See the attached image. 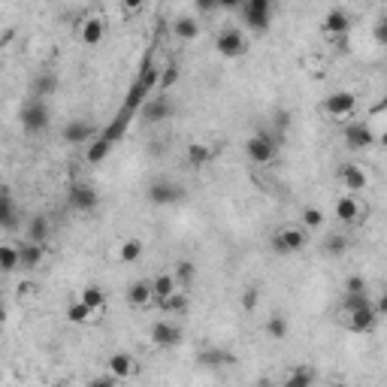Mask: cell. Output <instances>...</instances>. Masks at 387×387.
Here are the masks:
<instances>
[{"mask_svg": "<svg viewBox=\"0 0 387 387\" xmlns=\"http://www.w3.org/2000/svg\"><path fill=\"white\" fill-rule=\"evenodd\" d=\"M246 155L251 157L255 163L260 167H266V163L275 161V155H279V139L272 137V133H255V137L246 139Z\"/></svg>", "mask_w": 387, "mask_h": 387, "instance_id": "cell-1", "label": "cell"}, {"mask_svg": "<svg viewBox=\"0 0 387 387\" xmlns=\"http://www.w3.org/2000/svg\"><path fill=\"white\" fill-rule=\"evenodd\" d=\"M52 121V109L46 106V100H34L30 97L25 106H21V128L28 133H43Z\"/></svg>", "mask_w": 387, "mask_h": 387, "instance_id": "cell-2", "label": "cell"}, {"mask_svg": "<svg viewBox=\"0 0 387 387\" xmlns=\"http://www.w3.org/2000/svg\"><path fill=\"white\" fill-rule=\"evenodd\" d=\"M324 112H327L333 121H348L357 112V94L354 91H333L327 100H324Z\"/></svg>", "mask_w": 387, "mask_h": 387, "instance_id": "cell-3", "label": "cell"}, {"mask_svg": "<svg viewBox=\"0 0 387 387\" xmlns=\"http://www.w3.org/2000/svg\"><path fill=\"white\" fill-rule=\"evenodd\" d=\"M306 246H309V236H306V230L297 224L281 227V230L272 236V251H279V255H297V251H303Z\"/></svg>", "mask_w": 387, "mask_h": 387, "instance_id": "cell-4", "label": "cell"}, {"mask_svg": "<svg viewBox=\"0 0 387 387\" xmlns=\"http://www.w3.org/2000/svg\"><path fill=\"white\" fill-rule=\"evenodd\" d=\"M215 49L221 58H239V54H246V49H248V39L239 28H221L215 37Z\"/></svg>", "mask_w": 387, "mask_h": 387, "instance_id": "cell-5", "label": "cell"}, {"mask_svg": "<svg viewBox=\"0 0 387 387\" xmlns=\"http://www.w3.org/2000/svg\"><path fill=\"white\" fill-rule=\"evenodd\" d=\"M242 19H246V25L251 30H266L272 21V3L270 0H246L242 3Z\"/></svg>", "mask_w": 387, "mask_h": 387, "instance_id": "cell-6", "label": "cell"}, {"mask_svg": "<svg viewBox=\"0 0 387 387\" xmlns=\"http://www.w3.org/2000/svg\"><path fill=\"white\" fill-rule=\"evenodd\" d=\"M67 203H70V209H76V212H91V209H97L100 194L94 185H88V181H76V185H70Z\"/></svg>", "mask_w": 387, "mask_h": 387, "instance_id": "cell-7", "label": "cell"}, {"mask_svg": "<svg viewBox=\"0 0 387 387\" xmlns=\"http://www.w3.org/2000/svg\"><path fill=\"white\" fill-rule=\"evenodd\" d=\"M106 369H109V375H112L115 381H130V378L139 373V360L133 357V354H128V351H112L109 354V360H106Z\"/></svg>", "mask_w": 387, "mask_h": 387, "instance_id": "cell-8", "label": "cell"}, {"mask_svg": "<svg viewBox=\"0 0 387 387\" xmlns=\"http://www.w3.org/2000/svg\"><path fill=\"white\" fill-rule=\"evenodd\" d=\"M148 339H152L155 348H176L181 342V327L172 321H155L152 330H148Z\"/></svg>", "mask_w": 387, "mask_h": 387, "instance_id": "cell-9", "label": "cell"}, {"mask_svg": "<svg viewBox=\"0 0 387 387\" xmlns=\"http://www.w3.org/2000/svg\"><path fill=\"white\" fill-rule=\"evenodd\" d=\"M345 146L351 152H363V148H373L375 146V133L366 121H351L345 124Z\"/></svg>", "mask_w": 387, "mask_h": 387, "instance_id": "cell-10", "label": "cell"}, {"mask_svg": "<svg viewBox=\"0 0 387 387\" xmlns=\"http://www.w3.org/2000/svg\"><path fill=\"white\" fill-rule=\"evenodd\" d=\"M339 185H342V191L345 194H357L363 191V188L369 185V172L360 167V163H342L339 167Z\"/></svg>", "mask_w": 387, "mask_h": 387, "instance_id": "cell-11", "label": "cell"}, {"mask_svg": "<svg viewBox=\"0 0 387 387\" xmlns=\"http://www.w3.org/2000/svg\"><path fill=\"white\" fill-rule=\"evenodd\" d=\"M345 327L351 333H373L378 327V315L373 309V303L363 306V309H354V312H345Z\"/></svg>", "mask_w": 387, "mask_h": 387, "instance_id": "cell-12", "label": "cell"}, {"mask_svg": "<svg viewBox=\"0 0 387 387\" xmlns=\"http://www.w3.org/2000/svg\"><path fill=\"white\" fill-rule=\"evenodd\" d=\"M146 124H161V121H167V118L172 115V103L167 97H148L146 103L139 106V112H137Z\"/></svg>", "mask_w": 387, "mask_h": 387, "instance_id": "cell-13", "label": "cell"}, {"mask_svg": "<svg viewBox=\"0 0 387 387\" xmlns=\"http://www.w3.org/2000/svg\"><path fill=\"white\" fill-rule=\"evenodd\" d=\"M181 194H185V191H181L176 181H152V185H148V191H146V197L155 203V206H170V203H179Z\"/></svg>", "mask_w": 387, "mask_h": 387, "instance_id": "cell-14", "label": "cell"}, {"mask_svg": "<svg viewBox=\"0 0 387 387\" xmlns=\"http://www.w3.org/2000/svg\"><path fill=\"white\" fill-rule=\"evenodd\" d=\"M333 215L342 221V224H357L363 218V206H360L357 197L342 194V197H336V203H333Z\"/></svg>", "mask_w": 387, "mask_h": 387, "instance_id": "cell-15", "label": "cell"}, {"mask_svg": "<svg viewBox=\"0 0 387 387\" xmlns=\"http://www.w3.org/2000/svg\"><path fill=\"white\" fill-rule=\"evenodd\" d=\"M321 30L327 37H345L351 30V15H348V10H339V6H333V10L324 15Z\"/></svg>", "mask_w": 387, "mask_h": 387, "instance_id": "cell-16", "label": "cell"}, {"mask_svg": "<svg viewBox=\"0 0 387 387\" xmlns=\"http://www.w3.org/2000/svg\"><path fill=\"white\" fill-rule=\"evenodd\" d=\"M103 37H106V21L100 19V15L82 19V25H79V39H82L85 46H100Z\"/></svg>", "mask_w": 387, "mask_h": 387, "instance_id": "cell-17", "label": "cell"}, {"mask_svg": "<svg viewBox=\"0 0 387 387\" xmlns=\"http://www.w3.org/2000/svg\"><path fill=\"white\" fill-rule=\"evenodd\" d=\"M61 137H64L67 142H73V146H88V142H94V124L82 121V118H76V121H67L64 124Z\"/></svg>", "mask_w": 387, "mask_h": 387, "instance_id": "cell-18", "label": "cell"}, {"mask_svg": "<svg viewBox=\"0 0 387 387\" xmlns=\"http://www.w3.org/2000/svg\"><path fill=\"white\" fill-rule=\"evenodd\" d=\"M52 236V221L49 215H34L28 218V227H25V242H37V246H46Z\"/></svg>", "mask_w": 387, "mask_h": 387, "instance_id": "cell-19", "label": "cell"}, {"mask_svg": "<svg viewBox=\"0 0 387 387\" xmlns=\"http://www.w3.org/2000/svg\"><path fill=\"white\" fill-rule=\"evenodd\" d=\"M148 281H152V297L157 299V303H161V299H167V297H172L176 290H181L172 272H157L155 279H148Z\"/></svg>", "mask_w": 387, "mask_h": 387, "instance_id": "cell-20", "label": "cell"}, {"mask_svg": "<svg viewBox=\"0 0 387 387\" xmlns=\"http://www.w3.org/2000/svg\"><path fill=\"white\" fill-rule=\"evenodd\" d=\"M152 299L155 297H152V281L148 279H139V281H133L128 288V303L133 306V309H146Z\"/></svg>", "mask_w": 387, "mask_h": 387, "instance_id": "cell-21", "label": "cell"}, {"mask_svg": "<svg viewBox=\"0 0 387 387\" xmlns=\"http://www.w3.org/2000/svg\"><path fill=\"white\" fill-rule=\"evenodd\" d=\"M79 303H85L91 312H103L106 309V290L100 288V284H85L82 294H79Z\"/></svg>", "mask_w": 387, "mask_h": 387, "instance_id": "cell-22", "label": "cell"}, {"mask_svg": "<svg viewBox=\"0 0 387 387\" xmlns=\"http://www.w3.org/2000/svg\"><path fill=\"white\" fill-rule=\"evenodd\" d=\"M19 257L25 270H39V264L46 260V246H37V242H25L19 246Z\"/></svg>", "mask_w": 387, "mask_h": 387, "instance_id": "cell-23", "label": "cell"}, {"mask_svg": "<svg viewBox=\"0 0 387 387\" xmlns=\"http://www.w3.org/2000/svg\"><path fill=\"white\" fill-rule=\"evenodd\" d=\"M142 255H146V242L137 239V236H130V239H124L121 246H118V260H121V264H137Z\"/></svg>", "mask_w": 387, "mask_h": 387, "instance_id": "cell-24", "label": "cell"}, {"mask_svg": "<svg viewBox=\"0 0 387 387\" xmlns=\"http://www.w3.org/2000/svg\"><path fill=\"white\" fill-rule=\"evenodd\" d=\"M172 34H176L181 43H191V39L200 37V25H197V19H191V15H181V19L172 21Z\"/></svg>", "mask_w": 387, "mask_h": 387, "instance_id": "cell-25", "label": "cell"}, {"mask_svg": "<svg viewBox=\"0 0 387 387\" xmlns=\"http://www.w3.org/2000/svg\"><path fill=\"white\" fill-rule=\"evenodd\" d=\"M67 321L70 324H79V327H85V324H94V321H97L100 318V315L97 312H91L88 309V306H85V303H79V299H76V303H70L67 306Z\"/></svg>", "mask_w": 387, "mask_h": 387, "instance_id": "cell-26", "label": "cell"}, {"mask_svg": "<svg viewBox=\"0 0 387 387\" xmlns=\"http://www.w3.org/2000/svg\"><path fill=\"white\" fill-rule=\"evenodd\" d=\"M281 387H315V369L312 366H297L290 369Z\"/></svg>", "mask_w": 387, "mask_h": 387, "instance_id": "cell-27", "label": "cell"}, {"mask_svg": "<svg viewBox=\"0 0 387 387\" xmlns=\"http://www.w3.org/2000/svg\"><path fill=\"white\" fill-rule=\"evenodd\" d=\"M15 224H19V212H15L12 197H10V191H0V227L12 230Z\"/></svg>", "mask_w": 387, "mask_h": 387, "instance_id": "cell-28", "label": "cell"}, {"mask_svg": "<svg viewBox=\"0 0 387 387\" xmlns=\"http://www.w3.org/2000/svg\"><path fill=\"white\" fill-rule=\"evenodd\" d=\"M19 266H21L19 246H10V242H0V272H15Z\"/></svg>", "mask_w": 387, "mask_h": 387, "instance_id": "cell-29", "label": "cell"}, {"mask_svg": "<svg viewBox=\"0 0 387 387\" xmlns=\"http://www.w3.org/2000/svg\"><path fill=\"white\" fill-rule=\"evenodd\" d=\"M264 330H266V336H270V339L281 342V339L290 333V324H288V318H284V315H270V318H266V324H264Z\"/></svg>", "mask_w": 387, "mask_h": 387, "instance_id": "cell-30", "label": "cell"}, {"mask_svg": "<svg viewBox=\"0 0 387 387\" xmlns=\"http://www.w3.org/2000/svg\"><path fill=\"white\" fill-rule=\"evenodd\" d=\"M212 148L203 146V142H194V146H188V161L194 163V167H206V163L212 161Z\"/></svg>", "mask_w": 387, "mask_h": 387, "instance_id": "cell-31", "label": "cell"}, {"mask_svg": "<svg viewBox=\"0 0 387 387\" xmlns=\"http://www.w3.org/2000/svg\"><path fill=\"white\" fill-rule=\"evenodd\" d=\"M172 275H176L179 288H188V284H194V279H197V266L191 264V260H179L176 270H172Z\"/></svg>", "mask_w": 387, "mask_h": 387, "instance_id": "cell-32", "label": "cell"}, {"mask_svg": "<svg viewBox=\"0 0 387 387\" xmlns=\"http://www.w3.org/2000/svg\"><path fill=\"white\" fill-rule=\"evenodd\" d=\"M109 152H112V142H106L103 137H100V139H94L88 146V155L85 157H88V163H103Z\"/></svg>", "mask_w": 387, "mask_h": 387, "instance_id": "cell-33", "label": "cell"}, {"mask_svg": "<svg viewBox=\"0 0 387 387\" xmlns=\"http://www.w3.org/2000/svg\"><path fill=\"white\" fill-rule=\"evenodd\" d=\"M161 309H163V312H170V315H181V312L188 309V294H185V290H176L172 297L161 299Z\"/></svg>", "mask_w": 387, "mask_h": 387, "instance_id": "cell-34", "label": "cell"}, {"mask_svg": "<svg viewBox=\"0 0 387 387\" xmlns=\"http://www.w3.org/2000/svg\"><path fill=\"white\" fill-rule=\"evenodd\" d=\"M299 218H303V230H321V227H324V221H327V218H324V212H321L318 206H306V209H303V215H299Z\"/></svg>", "mask_w": 387, "mask_h": 387, "instance_id": "cell-35", "label": "cell"}, {"mask_svg": "<svg viewBox=\"0 0 387 387\" xmlns=\"http://www.w3.org/2000/svg\"><path fill=\"white\" fill-rule=\"evenodd\" d=\"M54 88H58V79L49 76V73H46V76H39V79H37V85H34V100L52 97Z\"/></svg>", "mask_w": 387, "mask_h": 387, "instance_id": "cell-36", "label": "cell"}, {"mask_svg": "<svg viewBox=\"0 0 387 387\" xmlns=\"http://www.w3.org/2000/svg\"><path fill=\"white\" fill-rule=\"evenodd\" d=\"M176 82H179V67H176V64L163 67L161 76H157V91H170Z\"/></svg>", "mask_w": 387, "mask_h": 387, "instance_id": "cell-37", "label": "cell"}, {"mask_svg": "<svg viewBox=\"0 0 387 387\" xmlns=\"http://www.w3.org/2000/svg\"><path fill=\"white\" fill-rule=\"evenodd\" d=\"M330 251V255H342L345 248H348V239H345V236H330L327 239V246H324Z\"/></svg>", "mask_w": 387, "mask_h": 387, "instance_id": "cell-38", "label": "cell"}, {"mask_svg": "<svg viewBox=\"0 0 387 387\" xmlns=\"http://www.w3.org/2000/svg\"><path fill=\"white\" fill-rule=\"evenodd\" d=\"M345 294H366V281H363L360 275H351V279L345 281Z\"/></svg>", "mask_w": 387, "mask_h": 387, "instance_id": "cell-39", "label": "cell"}, {"mask_svg": "<svg viewBox=\"0 0 387 387\" xmlns=\"http://www.w3.org/2000/svg\"><path fill=\"white\" fill-rule=\"evenodd\" d=\"M88 387H118V381H115V378L112 375H97V378H91V381H88Z\"/></svg>", "mask_w": 387, "mask_h": 387, "instance_id": "cell-40", "label": "cell"}, {"mask_svg": "<svg viewBox=\"0 0 387 387\" xmlns=\"http://www.w3.org/2000/svg\"><path fill=\"white\" fill-rule=\"evenodd\" d=\"M375 37H378V43H384V39H387V28H384V21L375 28Z\"/></svg>", "mask_w": 387, "mask_h": 387, "instance_id": "cell-41", "label": "cell"}, {"mask_svg": "<svg viewBox=\"0 0 387 387\" xmlns=\"http://www.w3.org/2000/svg\"><path fill=\"white\" fill-rule=\"evenodd\" d=\"M255 299H257V294H255V290H248V294H246V306H248V309L255 306Z\"/></svg>", "mask_w": 387, "mask_h": 387, "instance_id": "cell-42", "label": "cell"}, {"mask_svg": "<svg viewBox=\"0 0 387 387\" xmlns=\"http://www.w3.org/2000/svg\"><path fill=\"white\" fill-rule=\"evenodd\" d=\"M3 318H6V312H3V303H0V324H3Z\"/></svg>", "mask_w": 387, "mask_h": 387, "instance_id": "cell-43", "label": "cell"}, {"mask_svg": "<svg viewBox=\"0 0 387 387\" xmlns=\"http://www.w3.org/2000/svg\"><path fill=\"white\" fill-rule=\"evenodd\" d=\"M330 387H348V384H342V381H336V384H330Z\"/></svg>", "mask_w": 387, "mask_h": 387, "instance_id": "cell-44", "label": "cell"}, {"mask_svg": "<svg viewBox=\"0 0 387 387\" xmlns=\"http://www.w3.org/2000/svg\"><path fill=\"white\" fill-rule=\"evenodd\" d=\"M0 387H3V375H0Z\"/></svg>", "mask_w": 387, "mask_h": 387, "instance_id": "cell-45", "label": "cell"}, {"mask_svg": "<svg viewBox=\"0 0 387 387\" xmlns=\"http://www.w3.org/2000/svg\"><path fill=\"white\" fill-rule=\"evenodd\" d=\"M0 70H3V61H0Z\"/></svg>", "mask_w": 387, "mask_h": 387, "instance_id": "cell-46", "label": "cell"}, {"mask_svg": "<svg viewBox=\"0 0 387 387\" xmlns=\"http://www.w3.org/2000/svg\"><path fill=\"white\" fill-rule=\"evenodd\" d=\"M266 387H272V384H266Z\"/></svg>", "mask_w": 387, "mask_h": 387, "instance_id": "cell-47", "label": "cell"}]
</instances>
